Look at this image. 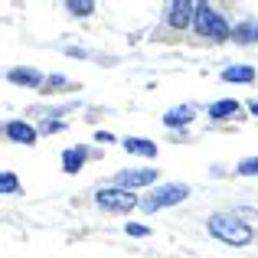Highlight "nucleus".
<instances>
[{
  "label": "nucleus",
  "instance_id": "obj_1",
  "mask_svg": "<svg viewBox=\"0 0 258 258\" xmlns=\"http://www.w3.org/2000/svg\"><path fill=\"white\" fill-rule=\"evenodd\" d=\"M209 232H213L216 239L229 242V245H248V242H252V229L242 226L235 216H226V213H216L213 219H209Z\"/></svg>",
  "mask_w": 258,
  "mask_h": 258
},
{
  "label": "nucleus",
  "instance_id": "obj_2",
  "mask_svg": "<svg viewBox=\"0 0 258 258\" xmlns=\"http://www.w3.org/2000/svg\"><path fill=\"white\" fill-rule=\"evenodd\" d=\"M193 26H196V33H200V36H209V39H226V36H229L226 20H222L209 4H200V7H196Z\"/></svg>",
  "mask_w": 258,
  "mask_h": 258
},
{
  "label": "nucleus",
  "instance_id": "obj_3",
  "mask_svg": "<svg viewBox=\"0 0 258 258\" xmlns=\"http://www.w3.org/2000/svg\"><path fill=\"white\" fill-rule=\"evenodd\" d=\"M186 193H189V186H183V183H167L157 193H151L147 200H141V209H144V213H157V209H164V206H173V203L186 200Z\"/></svg>",
  "mask_w": 258,
  "mask_h": 258
},
{
  "label": "nucleus",
  "instance_id": "obj_4",
  "mask_svg": "<svg viewBox=\"0 0 258 258\" xmlns=\"http://www.w3.org/2000/svg\"><path fill=\"white\" fill-rule=\"evenodd\" d=\"M95 200L101 203L105 209H118V213H127V209L141 206V200H134V193H127V189H98V196Z\"/></svg>",
  "mask_w": 258,
  "mask_h": 258
},
{
  "label": "nucleus",
  "instance_id": "obj_5",
  "mask_svg": "<svg viewBox=\"0 0 258 258\" xmlns=\"http://www.w3.org/2000/svg\"><path fill=\"white\" fill-rule=\"evenodd\" d=\"M154 170H121L114 173V186L118 189H131V186H147V183H154Z\"/></svg>",
  "mask_w": 258,
  "mask_h": 258
},
{
  "label": "nucleus",
  "instance_id": "obj_6",
  "mask_svg": "<svg viewBox=\"0 0 258 258\" xmlns=\"http://www.w3.org/2000/svg\"><path fill=\"white\" fill-rule=\"evenodd\" d=\"M7 79H10V82H17V85H43V72L26 69V66H17V69H10V72H7Z\"/></svg>",
  "mask_w": 258,
  "mask_h": 258
},
{
  "label": "nucleus",
  "instance_id": "obj_7",
  "mask_svg": "<svg viewBox=\"0 0 258 258\" xmlns=\"http://www.w3.org/2000/svg\"><path fill=\"white\" fill-rule=\"evenodd\" d=\"M193 114H196L193 105H180V108H173V111L164 114V124L167 127H183V124H189V121H193Z\"/></svg>",
  "mask_w": 258,
  "mask_h": 258
},
{
  "label": "nucleus",
  "instance_id": "obj_8",
  "mask_svg": "<svg viewBox=\"0 0 258 258\" xmlns=\"http://www.w3.org/2000/svg\"><path fill=\"white\" fill-rule=\"evenodd\" d=\"M193 17H196V4H189V0H180V4L170 7V23L173 26H186Z\"/></svg>",
  "mask_w": 258,
  "mask_h": 258
},
{
  "label": "nucleus",
  "instance_id": "obj_9",
  "mask_svg": "<svg viewBox=\"0 0 258 258\" xmlns=\"http://www.w3.org/2000/svg\"><path fill=\"white\" fill-rule=\"evenodd\" d=\"M7 134H10L13 141H20V144H36V131H33L30 124H23V121H10V124H7Z\"/></svg>",
  "mask_w": 258,
  "mask_h": 258
},
{
  "label": "nucleus",
  "instance_id": "obj_10",
  "mask_svg": "<svg viewBox=\"0 0 258 258\" xmlns=\"http://www.w3.org/2000/svg\"><path fill=\"white\" fill-rule=\"evenodd\" d=\"M85 157H88L85 147H72V151L62 154V167H66L69 173H79V170H82V164H85Z\"/></svg>",
  "mask_w": 258,
  "mask_h": 258
},
{
  "label": "nucleus",
  "instance_id": "obj_11",
  "mask_svg": "<svg viewBox=\"0 0 258 258\" xmlns=\"http://www.w3.org/2000/svg\"><path fill=\"white\" fill-rule=\"evenodd\" d=\"M124 151L138 154V157H154V154H157V144H154V141H141V138H127Z\"/></svg>",
  "mask_w": 258,
  "mask_h": 258
},
{
  "label": "nucleus",
  "instance_id": "obj_12",
  "mask_svg": "<svg viewBox=\"0 0 258 258\" xmlns=\"http://www.w3.org/2000/svg\"><path fill=\"white\" fill-rule=\"evenodd\" d=\"M222 79H226V82H255V69L252 66H229V69L222 72Z\"/></svg>",
  "mask_w": 258,
  "mask_h": 258
},
{
  "label": "nucleus",
  "instance_id": "obj_13",
  "mask_svg": "<svg viewBox=\"0 0 258 258\" xmlns=\"http://www.w3.org/2000/svg\"><path fill=\"white\" fill-rule=\"evenodd\" d=\"M235 39H242V43H248V39H258V23H242L239 30H235Z\"/></svg>",
  "mask_w": 258,
  "mask_h": 258
},
{
  "label": "nucleus",
  "instance_id": "obj_14",
  "mask_svg": "<svg viewBox=\"0 0 258 258\" xmlns=\"http://www.w3.org/2000/svg\"><path fill=\"white\" fill-rule=\"evenodd\" d=\"M232 111H235V101H216V105L209 108V114H213V118H229Z\"/></svg>",
  "mask_w": 258,
  "mask_h": 258
},
{
  "label": "nucleus",
  "instance_id": "obj_15",
  "mask_svg": "<svg viewBox=\"0 0 258 258\" xmlns=\"http://www.w3.org/2000/svg\"><path fill=\"white\" fill-rule=\"evenodd\" d=\"M92 10H95V4H82V0H72L69 4V13H76V17H88Z\"/></svg>",
  "mask_w": 258,
  "mask_h": 258
},
{
  "label": "nucleus",
  "instance_id": "obj_16",
  "mask_svg": "<svg viewBox=\"0 0 258 258\" xmlns=\"http://www.w3.org/2000/svg\"><path fill=\"white\" fill-rule=\"evenodd\" d=\"M0 189H4V193H13V189H17V176L13 173H0Z\"/></svg>",
  "mask_w": 258,
  "mask_h": 258
},
{
  "label": "nucleus",
  "instance_id": "obj_17",
  "mask_svg": "<svg viewBox=\"0 0 258 258\" xmlns=\"http://www.w3.org/2000/svg\"><path fill=\"white\" fill-rule=\"evenodd\" d=\"M239 173H242V176L258 173V157H252V160H242V164H239Z\"/></svg>",
  "mask_w": 258,
  "mask_h": 258
},
{
  "label": "nucleus",
  "instance_id": "obj_18",
  "mask_svg": "<svg viewBox=\"0 0 258 258\" xmlns=\"http://www.w3.org/2000/svg\"><path fill=\"white\" fill-rule=\"evenodd\" d=\"M127 235H147V226H141V222H127Z\"/></svg>",
  "mask_w": 258,
  "mask_h": 258
},
{
  "label": "nucleus",
  "instance_id": "obj_19",
  "mask_svg": "<svg viewBox=\"0 0 258 258\" xmlns=\"http://www.w3.org/2000/svg\"><path fill=\"white\" fill-rule=\"evenodd\" d=\"M252 114H258V101H255V105H252Z\"/></svg>",
  "mask_w": 258,
  "mask_h": 258
}]
</instances>
